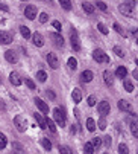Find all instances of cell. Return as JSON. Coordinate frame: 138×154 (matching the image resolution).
<instances>
[{"instance_id": "6da1fadb", "label": "cell", "mask_w": 138, "mask_h": 154, "mask_svg": "<svg viewBox=\"0 0 138 154\" xmlns=\"http://www.w3.org/2000/svg\"><path fill=\"white\" fill-rule=\"evenodd\" d=\"M53 118H55V121H56V124H58L59 127H65V119H67V116H65V110H64V108L56 107V108L53 110Z\"/></svg>"}, {"instance_id": "7a4b0ae2", "label": "cell", "mask_w": 138, "mask_h": 154, "mask_svg": "<svg viewBox=\"0 0 138 154\" xmlns=\"http://www.w3.org/2000/svg\"><path fill=\"white\" fill-rule=\"evenodd\" d=\"M14 125L17 127V130L20 131V133H25L26 128H28V121L25 116H21V115H17L14 118Z\"/></svg>"}, {"instance_id": "3957f363", "label": "cell", "mask_w": 138, "mask_h": 154, "mask_svg": "<svg viewBox=\"0 0 138 154\" xmlns=\"http://www.w3.org/2000/svg\"><path fill=\"white\" fill-rule=\"evenodd\" d=\"M93 58H94V61H97V63H100V64H108V63H109V57H108L102 49H96V51L93 52Z\"/></svg>"}, {"instance_id": "277c9868", "label": "cell", "mask_w": 138, "mask_h": 154, "mask_svg": "<svg viewBox=\"0 0 138 154\" xmlns=\"http://www.w3.org/2000/svg\"><path fill=\"white\" fill-rule=\"evenodd\" d=\"M70 41H72V48H73L76 52L81 51V41H79V37H78L76 29H72V32H70Z\"/></svg>"}, {"instance_id": "5b68a950", "label": "cell", "mask_w": 138, "mask_h": 154, "mask_svg": "<svg viewBox=\"0 0 138 154\" xmlns=\"http://www.w3.org/2000/svg\"><path fill=\"white\" fill-rule=\"evenodd\" d=\"M46 60H47V63H49V66L52 69H58L59 67V61H58V57L55 54L49 52L47 55H46Z\"/></svg>"}, {"instance_id": "8992f818", "label": "cell", "mask_w": 138, "mask_h": 154, "mask_svg": "<svg viewBox=\"0 0 138 154\" xmlns=\"http://www.w3.org/2000/svg\"><path fill=\"white\" fill-rule=\"evenodd\" d=\"M97 110H99V113H100L102 116H106V115H109V112H111V105H109L108 101H102V102H99Z\"/></svg>"}, {"instance_id": "52a82bcc", "label": "cell", "mask_w": 138, "mask_h": 154, "mask_svg": "<svg viewBox=\"0 0 138 154\" xmlns=\"http://www.w3.org/2000/svg\"><path fill=\"white\" fill-rule=\"evenodd\" d=\"M12 34L8 31H0V45H9L12 43Z\"/></svg>"}, {"instance_id": "ba28073f", "label": "cell", "mask_w": 138, "mask_h": 154, "mask_svg": "<svg viewBox=\"0 0 138 154\" xmlns=\"http://www.w3.org/2000/svg\"><path fill=\"white\" fill-rule=\"evenodd\" d=\"M50 38H52V41H53L55 46H58V48H62V46H64V38H62L61 34H58V32H50Z\"/></svg>"}, {"instance_id": "9c48e42d", "label": "cell", "mask_w": 138, "mask_h": 154, "mask_svg": "<svg viewBox=\"0 0 138 154\" xmlns=\"http://www.w3.org/2000/svg\"><path fill=\"white\" fill-rule=\"evenodd\" d=\"M25 15H26L29 20H34V18L37 17V6H34V5H28V6L25 8Z\"/></svg>"}, {"instance_id": "30bf717a", "label": "cell", "mask_w": 138, "mask_h": 154, "mask_svg": "<svg viewBox=\"0 0 138 154\" xmlns=\"http://www.w3.org/2000/svg\"><path fill=\"white\" fill-rule=\"evenodd\" d=\"M9 81H11V84H12V85H15V87L21 85V82H23L21 76H20L17 72H11V75H9Z\"/></svg>"}, {"instance_id": "8fae6325", "label": "cell", "mask_w": 138, "mask_h": 154, "mask_svg": "<svg viewBox=\"0 0 138 154\" xmlns=\"http://www.w3.org/2000/svg\"><path fill=\"white\" fill-rule=\"evenodd\" d=\"M32 41H34V45H35L37 48L44 46V38H43V35H41L40 32H35V34L32 35Z\"/></svg>"}, {"instance_id": "7c38bea8", "label": "cell", "mask_w": 138, "mask_h": 154, "mask_svg": "<svg viewBox=\"0 0 138 154\" xmlns=\"http://www.w3.org/2000/svg\"><path fill=\"white\" fill-rule=\"evenodd\" d=\"M5 58H6V61L11 63V64H15V63L18 61V57H17V54H15L14 51H6V52H5Z\"/></svg>"}, {"instance_id": "4fadbf2b", "label": "cell", "mask_w": 138, "mask_h": 154, "mask_svg": "<svg viewBox=\"0 0 138 154\" xmlns=\"http://www.w3.org/2000/svg\"><path fill=\"white\" fill-rule=\"evenodd\" d=\"M35 104H37V107H38L40 110H41V112H43V113H46V115H47V113H49V105H47V104H46V102H44L43 99H40V98H37V99H35Z\"/></svg>"}, {"instance_id": "5bb4252c", "label": "cell", "mask_w": 138, "mask_h": 154, "mask_svg": "<svg viewBox=\"0 0 138 154\" xmlns=\"http://www.w3.org/2000/svg\"><path fill=\"white\" fill-rule=\"evenodd\" d=\"M93 78H94V73L91 72V70H84V72L81 73L82 82H90V81H93Z\"/></svg>"}, {"instance_id": "9a60e30c", "label": "cell", "mask_w": 138, "mask_h": 154, "mask_svg": "<svg viewBox=\"0 0 138 154\" xmlns=\"http://www.w3.org/2000/svg\"><path fill=\"white\" fill-rule=\"evenodd\" d=\"M120 12L122 14H125L126 17H132L134 15V8H131V6H128L126 3H123V5H120Z\"/></svg>"}, {"instance_id": "2e32d148", "label": "cell", "mask_w": 138, "mask_h": 154, "mask_svg": "<svg viewBox=\"0 0 138 154\" xmlns=\"http://www.w3.org/2000/svg\"><path fill=\"white\" fill-rule=\"evenodd\" d=\"M119 108L122 110V112H131L132 105H131V102H128V101H125V99H120V101H119Z\"/></svg>"}, {"instance_id": "e0dca14e", "label": "cell", "mask_w": 138, "mask_h": 154, "mask_svg": "<svg viewBox=\"0 0 138 154\" xmlns=\"http://www.w3.org/2000/svg\"><path fill=\"white\" fill-rule=\"evenodd\" d=\"M103 79H105V84L106 85H112L114 84V76H112V73L109 70H105L103 72Z\"/></svg>"}, {"instance_id": "ac0fdd59", "label": "cell", "mask_w": 138, "mask_h": 154, "mask_svg": "<svg viewBox=\"0 0 138 154\" xmlns=\"http://www.w3.org/2000/svg\"><path fill=\"white\" fill-rule=\"evenodd\" d=\"M12 151H14V154H25V148L18 142H12Z\"/></svg>"}, {"instance_id": "d6986e66", "label": "cell", "mask_w": 138, "mask_h": 154, "mask_svg": "<svg viewBox=\"0 0 138 154\" xmlns=\"http://www.w3.org/2000/svg\"><path fill=\"white\" fill-rule=\"evenodd\" d=\"M82 8H84V11H85L87 14H93V12H94V5L90 3V2H84V3H82Z\"/></svg>"}, {"instance_id": "ffe728a7", "label": "cell", "mask_w": 138, "mask_h": 154, "mask_svg": "<svg viewBox=\"0 0 138 154\" xmlns=\"http://www.w3.org/2000/svg\"><path fill=\"white\" fill-rule=\"evenodd\" d=\"M34 116H35V119H37V122H38V127H40V128H43V130H46V128H47V127H46V119H44L41 115L35 113Z\"/></svg>"}, {"instance_id": "44dd1931", "label": "cell", "mask_w": 138, "mask_h": 154, "mask_svg": "<svg viewBox=\"0 0 138 154\" xmlns=\"http://www.w3.org/2000/svg\"><path fill=\"white\" fill-rule=\"evenodd\" d=\"M73 101H75L76 104L82 101V92H81V89H75V90H73Z\"/></svg>"}, {"instance_id": "7402d4cb", "label": "cell", "mask_w": 138, "mask_h": 154, "mask_svg": "<svg viewBox=\"0 0 138 154\" xmlns=\"http://www.w3.org/2000/svg\"><path fill=\"white\" fill-rule=\"evenodd\" d=\"M46 127H47L52 133H56V125H55V122L52 121V119H49V118H46Z\"/></svg>"}, {"instance_id": "603a6c76", "label": "cell", "mask_w": 138, "mask_h": 154, "mask_svg": "<svg viewBox=\"0 0 138 154\" xmlns=\"http://www.w3.org/2000/svg\"><path fill=\"white\" fill-rule=\"evenodd\" d=\"M87 128H88V131H94L96 130V121L93 118H88L87 119Z\"/></svg>"}, {"instance_id": "cb8c5ba5", "label": "cell", "mask_w": 138, "mask_h": 154, "mask_svg": "<svg viewBox=\"0 0 138 154\" xmlns=\"http://www.w3.org/2000/svg\"><path fill=\"white\" fill-rule=\"evenodd\" d=\"M116 75H117L119 78H125V76L128 75V70H126V67H123V66L117 67V70H116Z\"/></svg>"}, {"instance_id": "d4e9b609", "label": "cell", "mask_w": 138, "mask_h": 154, "mask_svg": "<svg viewBox=\"0 0 138 154\" xmlns=\"http://www.w3.org/2000/svg\"><path fill=\"white\" fill-rule=\"evenodd\" d=\"M20 32H21V35L25 37L26 40H28V38H31V31H29V28H28V26H20Z\"/></svg>"}, {"instance_id": "484cf974", "label": "cell", "mask_w": 138, "mask_h": 154, "mask_svg": "<svg viewBox=\"0 0 138 154\" xmlns=\"http://www.w3.org/2000/svg\"><path fill=\"white\" fill-rule=\"evenodd\" d=\"M68 67H70L72 70H76L78 69V60L76 58H68Z\"/></svg>"}, {"instance_id": "4316f807", "label": "cell", "mask_w": 138, "mask_h": 154, "mask_svg": "<svg viewBox=\"0 0 138 154\" xmlns=\"http://www.w3.org/2000/svg\"><path fill=\"white\" fill-rule=\"evenodd\" d=\"M41 145L44 146V149H47V151H50V149H52V142H50L49 139H46V137H43V139H41Z\"/></svg>"}, {"instance_id": "83f0119b", "label": "cell", "mask_w": 138, "mask_h": 154, "mask_svg": "<svg viewBox=\"0 0 138 154\" xmlns=\"http://www.w3.org/2000/svg\"><path fill=\"white\" fill-rule=\"evenodd\" d=\"M84 152H85V154H94V148H93V145H91V142H87V143H85Z\"/></svg>"}, {"instance_id": "f1b7e54d", "label": "cell", "mask_w": 138, "mask_h": 154, "mask_svg": "<svg viewBox=\"0 0 138 154\" xmlns=\"http://www.w3.org/2000/svg\"><path fill=\"white\" fill-rule=\"evenodd\" d=\"M58 2L61 3V6H62L64 9H67V11L72 9V2H70V0H58Z\"/></svg>"}, {"instance_id": "f546056e", "label": "cell", "mask_w": 138, "mask_h": 154, "mask_svg": "<svg viewBox=\"0 0 138 154\" xmlns=\"http://www.w3.org/2000/svg\"><path fill=\"white\" fill-rule=\"evenodd\" d=\"M91 145H93L94 149H99V148L102 146V139H100V137H94L93 142H91Z\"/></svg>"}, {"instance_id": "4dcf8cb0", "label": "cell", "mask_w": 138, "mask_h": 154, "mask_svg": "<svg viewBox=\"0 0 138 154\" xmlns=\"http://www.w3.org/2000/svg\"><path fill=\"white\" fill-rule=\"evenodd\" d=\"M119 154H129V148L126 143H120L119 145Z\"/></svg>"}, {"instance_id": "1f68e13d", "label": "cell", "mask_w": 138, "mask_h": 154, "mask_svg": "<svg viewBox=\"0 0 138 154\" xmlns=\"http://www.w3.org/2000/svg\"><path fill=\"white\" fill-rule=\"evenodd\" d=\"M138 124H137V121H134L132 124H131V131H132V134H134V137H138Z\"/></svg>"}, {"instance_id": "d6a6232c", "label": "cell", "mask_w": 138, "mask_h": 154, "mask_svg": "<svg viewBox=\"0 0 138 154\" xmlns=\"http://www.w3.org/2000/svg\"><path fill=\"white\" fill-rule=\"evenodd\" d=\"M37 79H38L40 82H44L46 79H47V75H46V72H44V70H40V72L37 73Z\"/></svg>"}, {"instance_id": "836d02e7", "label": "cell", "mask_w": 138, "mask_h": 154, "mask_svg": "<svg viewBox=\"0 0 138 154\" xmlns=\"http://www.w3.org/2000/svg\"><path fill=\"white\" fill-rule=\"evenodd\" d=\"M125 89H126V92H134V84L129 81V79H125Z\"/></svg>"}, {"instance_id": "e575fe53", "label": "cell", "mask_w": 138, "mask_h": 154, "mask_svg": "<svg viewBox=\"0 0 138 154\" xmlns=\"http://www.w3.org/2000/svg\"><path fill=\"white\" fill-rule=\"evenodd\" d=\"M97 29H99V31H100V34H103V35H108V32H109V31H108V28H106L103 23H97Z\"/></svg>"}, {"instance_id": "d590c367", "label": "cell", "mask_w": 138, "mask_h": 154, "mask_svg": "<svg viewBox=\"0 0 138 154\" xmlns=\"http://www.w3.org/2000/svg\"><path fill=\"white\" fill-rule=\"evenodd\" d=\"M6 143H8V140H6V136H5L3 133H0V149H2V148H5V146H6Z\"/></svg>"}, {"instance_id": "8d00e7d4", "label": "cell", "mask_w": 138, "mask_h": 154, "mask_svg": "<svg viewBox=\"0 0 138 154\" xmlns=\"http://www.w3.org/2000/svg\"><path fill=\"white\" fill-rule=\"evenodd\" d=\"M25 82H26V85L29 87L31 90H34V89H35V82H34L31 78H25Z\"/></svg>"}, {"instance_id": "74e56055", "label": "cell", "mask_w": 138, "mask_h": 154, "mask_svg": "<svg viewBox=\"0 0 138 154\" xmlns=\"http://www.w3.org/2000/svg\"><path fill=\"white\" fill-rule=\"evenodd\" d=\"M99 128L100 130H106V121H105V116H102L99 119Z\"/></svg>"}, {"instance_id": "f35d334b", "label": "cell", "mask_w": 138, "mask_h": 154, "mask_svg": "<svg viewBox=\"0 0 138 154\" xmlns=\"http://www.w3.org/2000/svg\"><path fill=\"white\" fill-rule=\"evenodd\" d=\"M114 54H116L117 57H125V52H123V49H122V48H119V46H116V48H114Z\"/></svg>"}, {"instance_id": "ab89813d", "label": "cell", "mask_w": 138, "mask_h": 154, "mask_svg": "<svg viewBox=\"0 0 138 154\" xmlns=\"http://www.w3.org/2000/svg\"><path fill=\"white\" fill-rule=\"evenodd\" d=\"M96 5H97V8H99L100 11H103V12H106V11H108V6H106V3H103V2H97Z\"/></svg>"}, {"instance_id": "60d3db41", "label": "cell", "mask_w": 138, "mask_h": 154, "mask_svg": "<svg viewBox=\"0 0 138 154\" xmlns=\"http://www.w3.org/2000/svg\"><path fill=\"white\" fill-rule=\"evenodd\" d=\"M47 20H49V15L46 14V12L40 14V21H41V23H47Z\"/></svg>"}, {"instance_id": "b9f144b4", "label": "cell", "mask_w": 138, "mask_h": 154, "mask_svg": "<svg viewBox=\"0 0 138 154\" xmlns=\"http://www.w3.org/2000/svg\"><path fill=\"white\" fill-rule=\"evenodd\" d=\"M114 29H116V31H117V34H122V35H126V34H125V31L122 29V26H120L119 23H114Z\"/></svg>"}, {"instance_id": "7bdbcfd3", "label": "cell", "mask_w": 138, "mask_h": 154, "mask_svg": "<svg viewBox=\"0 0 138 154\" xmlns=\"http://www.w3.org/2000/svg\"><path fill=\"white\" fill-rule=\"evenodd\" d=\"M88 105H91V107H94V105H96V96H94V95L88 96Z\"/></svg>"}, {"instance_id": "ee69618b", "label": "cell", "mask_w": 138, "mask_h": 154, "mask_svg": "<svg viewBox=\"0 0 138 154\" xmlns=\"http://www.w3.org/2000/svg\"><path fill=\"white\" fill-rule=\"evenodd\" d=\"M103 142H105L106 148H109V146H111V143H112V140H111V137H109V136H105V137H103Z\"/></svg>"}, {"instance_id": "f6af8a7d", "label": "cell", "mask_w": 138, "mask_h": 154, "mask_svg": "<svg viewBox=\"0 0 138 154\" xmlns=\"http://www.w3.org/2000/svg\"><path fill=\"white\" fill-rule=\"evenodd\" d=\"M128 6H131V8H134L135 9V5H137V2H135V0H126V2H125Z\"/></svg>"}, {"instance_id": "bcb514c9", "label": "cell", "mask_w": 138, "mask_h": 154, "mask_svg": "<svg viewBox=\"0 0 138 154\" xmlns=\"http://www.w3.org/2000/svg\"><path fill=\"white\" fill-rule=\"evenodd\" d=\"M59 152H61V154H70V152H68V148L64 146V145H62V146L59 145Z\"/></svg>"}, {"instance_id": "7dc6e473", "label": "cell", "mask_w": 138, "mask_h": 154, "mask_svg": "<svg viewBox=\"0 0 138 154\" xmlns=\"http://www.w3.org/2000/svg\"><path fill=\"white\" fill-rule=\"evenodd\" d=\"M52 25H53V28H55L56 31H59V32H61V23H59V21H56V20H55Z\"/></svg>"}, {"instance_id": "c3c4849f", "label": "cell", "mask_w": 138, "mask_h": 154, "mask_svg": "<svg viewBox=\"0 0 138 154\" xmlns=\"http://www.w3.org/2000/svg\"><path fill=\"white\" fill-rule=\"evenodd\" d=\"M47 96H50V99H55L56 96H55V93L52 92V90H47Z\"/></svg>"}, {"instance_id": "681fc988", "label": "cell", "mask_w": 138, "mask_h": 154, "mask_svg": "<svg viewBox=\"0 0 138 154\" xmlns=\"http://www.w3.org/2000/svg\"><path fill=\"white\" fill-rule=\"evenodd\" d=\"M0 9H3V11H6V12L9 11V8H8V6H6L5 3H0Z\"/></svg>"}, {"instance_id": "f907efd6", "label": "cell", "mask_w": 138, "mask_h": 154, "mask_svg": "<svg viewBox=\"0 0 138 154\" xmlns=\"http://www.w3.org/2000/svg\"><path fill=\"white\" fill-rule=\"evenodd\" d=\"M70 133H72V134H75V133H76V127H75V125H72V128H70Z\"/></svg>"}, {"instance_id": "816d5d0a", "label": "cell", "mask_w": 138, "mask_h": 154, "mask_svg": "<svg viewBox=\"0 0 138 154\" xmlns=\"http://www.w3.org/2000/svg\"><path fill=\"white\" fill-rule=\"evenodd\" d=\"M0 84H2V76H0Z\"/></svg>"}, {"instance_id": "f5cc1de1", "label": "cell", "mask_w": 138, "mask_h": 154, "mask_svg": "<svg viewBox=\"0 0 138 154\" xmlns=\"http://www.w3.org/2000/svg\"><path fill=\"white\" fill-rule=\"evenodd\" d=\"M103 154H109V152H103Z\"/></svg>"}, {"instance_id": "db71d44e", "label": "cell", "mask_w": 138, "mask_h": 154, "mask_svg": "<svg viewBox=\"0 0 138 154\" xmlns=\"http://www.w3.org/2000/svg\"><path fill=\"white\" fill-rule=\"evenodd\" d=\"M25 2H26V0H25Z\"/></svg>"}]
</instances>
